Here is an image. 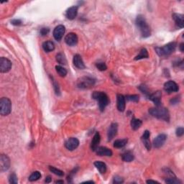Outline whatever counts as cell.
I'll return each mask as SVG.
<instances>
[{"label":"cell","mask_w":184,"mask_h":184,"mask_svg":"<svg viewBox=\"0 0 184 184\" xmlns=\"http://www.w3.org/2000/svg\"><path fill=\"white\" fill-rule=\"evenodd\" d=\"M135 23L137 27L140 30L141 35H142V37H150V35H151V30H150V28L149 27V25H147L145 17L143 15H141V14L137 16V18H136Z\"/></svg>","instance_id":"6da1fadb"},{"label":"cell","mask_w":184,"mask_h":184,"mask_svg":"<svg viewBox=\"0 0 184 184\" xmlns=\"http://www.w3.org/2000/svg\"><path fill=\"white\" fill-rule=\"evenodd\" d=\"M149 113L151 114L152 117H156L157 119H162L166 122H169L170 120V114H169L168 109L162 107L161 106L150 109Z\"/></svg>","instance_id":"7a4b0ae2"},{"label":"cell","mask_w":184,"mask_h":184,"mask_svg":"<svg viewBox=\"0 0 184 184\" xmlns=\"http://www.w3.org/2000/svg\"><path fill=\"white\" fill-rule=\"evenodd\" d=\"M92 98L98 102L101 112H104V109L109 104L108 96L102 92H94L92 94Z\"/></svg>","instance_id":"3957f363"},{"label":"cell","mask_w":184,"mask_h":184,"mask_svg":"<svg viewBox=\"0 0 184 184\" xmlns=\"http://www.w3.org/2000/svg\"><path fill=\"white\" fill-rule=\"evenodd\" d=\"M176 43L171 42L167 45H165L162 47H157L155 48V51H156L157 54L160 57H165V56H168L173 53L176 49Z\"/></svg>","instance_id":"277c9868"},{"label":"cell","mask_w":184,"mask_h":184,"mask_svg":"<svg viewBox=\"0 0 184 184\" xmlns=\"http://www.w3.org/2000/svg\"><path fill=\"white\" fill-rule=\"evenodd\" d=\"M12 110V102L8 98L3 97L0 100V114L2 116L9 115Z\"/></svg>","instance_id":"5b68a950"},{"label":"cell","mask_w":184,"mask_h":184,"mask_svg":"<svg viewBox=\"0 0 184 184\" xmlns=\"http://www.w3.org/2000/svg\"><path fill=\"white\" fill-rule=\"evenodd\" d=\"M95 79H92V78L89 77V76H84V77H81L77 81V87L79 89H90L95 84Z\"/></svg>","instance_id":"8992f818"},{"label":"cell","mask_w":184,"mask_h":184,"mask_svg":"<svg viewBox=\"0 0 184 184\" xmlns=\"http://www.w3.org/2000/svg\"><path fill=\"white\" fill-rule=\"evenodd\" d=\"M10 167V160L6 155H1L0 156V171H6Z\"/></svg>","instance_id":"52a82bcc"},{"label":"cell","mask_w":184,"mask_h":184,"mask_svg":"<svg viewBox=\"0 0 184 184\" xmlns=\"http://www.w3.org/2000/svg\"><path fill=\"white\" fill-rule=\"evenodd\" d=\"M12 68V63L6 58L1 57L0 58V71L1 73H7L10 71Z\"/></svg>","instance_id":"ba28073f"},{"label":"cell","mask_w":184,"mask_h":184,"mask_svg":"<svg viewBox=\"0 0 184 184\" xmlns=\"http://www.w3.org/2000/svg\"><path fill=\"white\" fill-rule=\"evenodd\" d=\"M79 145V140L76 137H71L65 142V147L67 150H74Z\"/></svg>","instance_id":"9c48e42d"},{"label":"cell","mask_w":184,"mask_h":184,"mask_svg":"<svg viewBox=\"0 0 184 184\" xmlns=\"http://www.w3.org/2000/svg\"><path fill=\"white\" fill-rule=\"evenodd\" d=\"M179 88L178 84L173 81H169L164 84V90L168 94L173 92H177Z\"/></svg>","instance_id":"30bf717a"},{"label":"cell","mask_w":184,"mask_h":184,"mask_svg":"<svg viewBox=\"0 0 184 184\" xmlns=\"http://www.w3.org/2000/svg\"><path fill=\"white\" fill-rule=\"evenodd\" d=\"M65 31L66 28L63 25H58L53 30V37L55 39L58 41L61 40L63 36L64 33H65Z\"/></svg>","instance_id":"8fae6325"},{"label":"cell","mask_w":184,"mask_h":184,"mask_svg":"<svg viewBox=\"0 0 184 184\" xmlns=\"http://www.w3.org/2000/svg\"><path fill=\"white\" fill-rule=\"evenodd\" d=\"M149 99L153 102L155 103L156 107H159L161 106V97H162V93L160 91L154 92L153 94H149L148 96Z\"/></svg>","instance_id":"7c38bea8"},{"label":"cell","mask_w":184,"mask_h":184,"mask_svg":"<svg viewBox=\"0 0 184 184\" xmlns=\"http://www.w3.org/2000/svg\"><path fill=\"white\" fill-rule=\"evenodd\" d=\"M66 43L69 46H74L78 43V36L76 33L70 32L66 36L65 38Z\"/></svg>","instance_id":"4fadbf2b"},{"label":"cell","mask_w":184,"mask_h":184,"mask_svg":"<svg viewBox=\"0 0 184 184\" xmlns=\"http://www.w3.org/2000/svg\"><path fill=\"white\" fill-rule=\"evenodd\" d=\"M167 140V135L165 134H160L153 140V145L155 148L162 147Z\"/></svg>","instance_id":"5bb4252c"},{"label":"cell","mask_w":184,"mask_h":184,"mask_svg":"<svg viewBox=\"0 0 184 184\" xmlns=\"http://www.w3.org/2000/svg\"><path fill=\"white\" fill-rule=\"evenodd\" d=\"M117 109L119 112H122L125 109V97L122 94H117Z\"/></svg>","instance_id":"9a60e30c"},{"label":"cell","mask_w":184,"mask_h":184,"mask_svg":"<svg viewBox=\"0 0 184 184\" xmlns=\"http://www.w3.org/2000/svg\"><path fill=\"white\" fill-rule=\"evenodd\" d=\"M117 130H118V125L117 123H112L109 127L108 132H107V137H108V140L110 141L117 135Z\"/></svg>","instance_id":"2e32d148"},{"label":"cell","mask_w":184,"mask_h":184,"mask_svg":"<svg viewBox=\"0 0 184 184\" xmlns=\"http://www.w3.org/2000/svg\"><path fill=\"white\" fill-rule=\"evenodd\" d=\"M95 152L99 156H112V150L106 147H98Z\"/></svg>","instance_id":"e0dca14e"},{"label":"cell","mask_w":184,"mask_h":184,"mask_svg":"<svg viewBox=\"0 0 184 184\" xmlns=\"http://www.w3.org/2000/svg\"><path fill=\"white\" fill-rule=\"evenodd\" d=\"M73 63H74V65L79 69H84L86 68L82 58L79 54H76L74 56V59H73Z\"/></svg>","instance_id":"ac0fdd59"},{"label":"cell","mask_w":184,"mask_h":184,"mask_svg":"<svg viewBox=\"0 0 184 184\" xmlns=\"http://www.w3.org/2000/svg\"><path fill=\"white\" fill-rule=\"evenodd\" d=\"M77 14H78V6H71L70 8H69V9H67L66 13V16L68 19L72 20V19H75L76 17L77 16Z\"/></svg>","instance_id":"d6986e66"},{"label":"cell","mask_w":184,"mask_h":184,"mask_svg":"<svg viewBox=\"0 0 184 184\" xmlns=\"http://www.w3.org/2000/svg\"><path fill=\"white\" fill-rule=\"evenodd\" d=\"M172 17H173V19H174V21H175L176 25L178 26V27L183 28V25H184V23H183L184 16L183 15V14H178V13H173Z\"/></svg>","instance_id":"ffe728a7"},{"label":"cell","mask_w":184,"mask_h":184,"mask_svg":"<svg viewBox=\"0 0 184 184\" xmlns=\"http://www.w3.org/2000/svg\"><path fill=\"white\" fill-rule=\"evenodd\" d=\"M100 135H99V132H96L95 135H94V137H93V140L92 141V144H91V148L93 151H95L97 150V148L99 147V144L100 142Z\"/></svg>","instance_id":"44dd1931"},{"label":"cell","mask_w":184,"mask_h":184,"mask_svg":"<svg viewBox=\"0 0 184 184\" xmlns=\"http://www.w3.org/2000/svg\"><path fill=\"white\" fill-rule=\"evenodd\" d=\"M94 165L102 174L105 173L106 171H107V165L103 162L96 161L94 162Z\"/></svg>","instance_id":"7402d4cb"},{"label":"cell","mask_w":184,"mask_h":184,"mask_svg":"<svg viewBox=\"0 0 184 184\" xmlns=\"http://www.w3.org/2000/svg\"><path fill=\"white\" fill-rule=\"evenodd\" d=\"M43 48L45 52H51V51H54L55 49L54 43L52 41H46V42L43 43Z\"/></svg>","instance_id":"603a6c76"},{"label":"cell","mask_w":184,"mask_h":184,"mask_svg":"<svg viewBox=\"0 0 184 184\" xmlns=\"http://www.w3.org/2000/svg\"><path fill=\"white\" fill-rule=\"evenodd\" d=\"M142 122L140 119H136L135 117H133V118L132 119V120H131V127H132V129L133 130H138L141 126H142Z\"/></svg>","instance_id":"cb8c5ba5"},{"label":"cell","mask_w":184,"mask_h":184,"mask_svg":"<svg viewBox=\"0 0 184 184\" xmlns=\"http://www.w3.org/2000/svg\"><path fill=\"white\" fill-rule=\"evenodd\" d=\"M127 139H122V140H117L114 141V147L116 148H122L127 145Z\"/></svg>","instance_id":"d4e9b609"},{"label":"cell","mask_w":184,"mask_h":184,"mask_svg":"<svg viewBox=\"0 0 184 184\" xmlns=\"http://www.w3.org/2000/svg\"><path fill=\"white\" fill-rule=\"evenodd\" d=\"M148 57H149V55H148V52H147V49L142 48V49H141L140 53L137 55V56L135 58V61H137V60L147 58Z\"/></svg>","instance_id":"484cf974"},{"label":"cell","mask_w":184,"mask_h":184,"mask_svg":"<svg viewBox=\"0 0 184 184\" xmlns=\"http://www.w3.org/2000/svg\"><path fill=\"white\" fill-rule=\"evenodd\" d=\"M122 159L125 162H131L134 160V155L131 152H125L122 155Z\"/></svg>","instance_id":"4316f807"},{"label":"cell","mask_w":184,"mask_h":184,"mask_svg":"<svg viewBox=\"0 0 184 184\" xmlns=\"http://www.w3.org/2000/svg\"><path fill=\"white\" fill-rule=\"evenodd\" d=\"M56 61L61 65H66L67 63L65 55L62 53H59L57 54V56H56Z\"/></svg>","instance_id":"83f0119b"},{"label":"cell","mask_w":184,"mask_h":184,"mask_svg":"<svg viewBox=\"0 0 184 184\" xmlns=\"http://www.w3.org/2000/svg\"><path fill=\"white\" fill-rule=\"evenodd\" d=\"M56 72L58 73V74L61 77H65L67 75V71L66 69H64L63 67H62L61 66H56Z\"/></svg>","instance_id":"f1b7e54d"},{"label":"cell","mask_w":184,"mask_h":184,"mask_svg":"<svg viewBox=\"0 0 184 184\" xmlns=\"http://www.w3.org/2000/svg\"><path fill=\"white\" fill-rule=\"evenodd\" d=\"M41 178V174L39 171H35L30 175L29 177V180L30 181L32 182V181H36V180H39L40 178Z\"/></svg>","instance_id":"f546056e"},{"label":"cell","mask_w":184,"mask_h":184,"mask_svg":"<svg viewBox=\"0 0 184 184\" xmlns=\"http://www.w3.org/2000/svg\"><path fill=\"white\" fill-rule=\"evenodd\" d=\"M49 170L52 172L53 173L56 174V175H58V176H63L64 173L62 171V170H59V169L55 168V167L53 166H49Z\"/></svg>","instance_id":"4dcf8cb0"},{"label":"cell","mask_w":184,"mask_h":184,"mask_svg":"<svg viewBox=\"0 0 184 184\" xmlns=\"http://www.w3.org/2000/svg\"><path fill=\"white\" fill-rule=\"evenodd\" d=\"M165 183H169V184H179L181 183V182L175 178V176L173 177H170V178H168L167 179H165Z\"/></svg>","instance_id":"1f68e13d"},{"label":"cell","mask_w":184,"mask_h":184,"mask_svg":"<svg viewBox=\"0 0 184 184\" xmlns=\"http://www.w3.org/2000/svg\"><path fill=\"white\" fill-rule=\"evenodd\" d=\"M125 99L127 101L133 102H137L139 101V96L136 95V94H133V95H127L125 97Z\"/></svg>","instance_id":"d6a6232c"},{"label":"cell","mask_w":184,"mask_h":184,"mask_svg":"<svg viewBox=\"0 0 184 184\" xmlns=\"http://www.w3.org/2000/svg\"><path fill=\"white\" fill-rule=\"evenodd\" d=\"M9 182L10 183L12 184H17L18 183V179L17 176L16 175V174L14 173H11L9 176Z\"/></svg>","instance_id":"836d02e7"},{"label":"cell","mask_w":184,"mask_h":184,"mask_svg":"<svg viewBox=\"0 0 184 184\" xmlns=\"http://www.w3.org/2000/svg\"><path fill=\"white\" fill-rule=\"evenodd\" d=\"M96 67L101 71H106L107 69V66H106V64L104 63H98L96 64Z\"/></svg>","instance_id":"e575fe53"},{"label":"cell","mask_w":184,"mask_h":184,"mask_svg":"<svg viewBox=\"0 0 184 184\" xmlns=\"http://www.w3.org/2000/svg\"><path fill=\"white\" fill-rule=\"evenodd\" d=\"M142 140L143 141V143L145 145V147L147 148V150H150L151 149V143L149 138H142Z\"/></svg>","instance_id":"d590c367"},{"label":"cell","mask_w":184,"mask_h":184,"mask_svg":"<svg viewBox=\"0 0 184 184\" xmlns=\"http://www.w3.org/2000/svg\"><path fill=\"white\" fill-rule=\"evenodd\" d=\"M124 182L123 178H121L120 176H118V175H116V176L114 177L113 178V183L115 184H121Z\"/></svg>","instance_id":"8d00e7d4"},{"label":"cell","mask_w":184,"mask_h":184,"mask_svg":"<svg viewBox=\"0 0 184 184\" xmlns=\"http://www.w3.org/2000/svg\"><path fill=\"white\" fill-rule=\"evenodd\" d=\"M175 134H176L177 137H181L184 134V129L183 127H178L175 131Z\"/></svg>","instance_id":"74e56055"},{"label":"cell","mask_w":184,"mask_h":184,"mask_svg":"<svg viewBox=\"0 0 184 184\" xmlns=\"http://www.w3.org/2000/svg\"><path fill=\"white\" fill-rule=\"evenodd\" d=\"M49 31H50V30L48 29V28H42L40 30L41 35H43V36L46 35L48 34Z\"/></svg>","instance_id":"f35d334b"},{"label":"cell","mask_w":184,"mask_h":184,"mask_svg":"<svg viewBox=\"0 0 184 184\" xmlns=\"http://www.w3.org/2000/svg\"><path fill=\"white\" fill-rule=\"evenodd\" d=\"M11 23L14 25H17V26H19L22 24V21L20 19H13V20L11 21Z\"/></svg>","instance_id":"ab89813d"},{"label":"cell","mask_w":184,"mask_h":184,"mask_svg":"<svg viewBox=\"0 0 184 184\" xmlns=\"http://www.w3.org/2000/svg\"><path fill=\"white\" fill-rule=\"evenodd\" d=\"M178 98H179L178 97H177L173 98V99H171V100H170V103H171V104H175L178 103L179 101Z\"/></svg>","instance_id":"60d3db41"},{"label":"cell","mask_w":184,"mask_h":184,"mask_svg":"<svg viewBox=\"0 0 184 184\" xmlns=\"http://www.w3.org/2000/svg\"><path fill=\"white\" fill-rule=\"evenodd\" d=\"M51 180H52V179H51V176H48L47 178H46V179H45V183H51Z\"/></svg>","instance_id":"b9f144b4"},{"label":"cell","mask_w":184,"mask_h":184,"mask_svg":"<svg viewBox=\"0 0 184 184\" xmlns=\"http://www.w3.org/2000/svg\"><path fill=\"white\" fill-rule=\"evenodd\" d=\"M147 183H159V182L156 181V180H147Z\"/></svg>","instance_id":"7bdbcfd3"},{"label":"cell","mask_w":184,"mask_h":184,"mask_svg":"<svg viewBox=\"0 0 184 184\" xmlns=\"http://www.w3.org/2000/svg\"><path fill=\"white\" fill-rule=\"evenodd\" d=\"M183 45H184L183 43H180V46H179V48H180V51H181V52H183V47H184Z\"/></svg>","instance_id":"ee69618b"},{"label":"cell","mask_w":184,"mask_h":184,"mask_svg":"<svg viewBox=\"0 0 184 184\" xmlns=\"http://www.w3.org/2000/svg\"><path fill=\"white\" fill-rule=\"evenodd\" d=\"M56 183H63V180H56Z\"/></svg>","instance_id":"f6af8a7d"},{"label":"cell","mask_w":184,"mask_h":184,"mask_svg":"<svg viewBox=\"0 0 184 184\" xmlns=\"http://www.w3.org/2000/svg\"><path fill=\"white\" fill-rule=\"evenodd\" d=\"M84 183H94V181H86L84 182Z\"/></svg>","instance_id":"bcb514c9"}]
</instances>
